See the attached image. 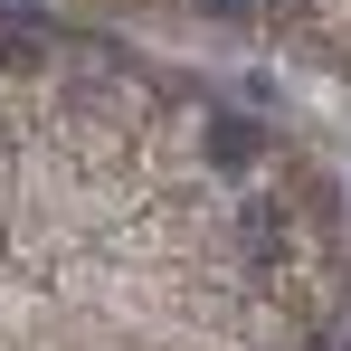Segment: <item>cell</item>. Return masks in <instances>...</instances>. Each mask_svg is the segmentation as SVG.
<instances>
[{
  "label": "cell",
  "instance_id": "obj_4",
  "mask_svg": "<svg viewBox=\"0 0 351 351\" xmlns=\"http://www.w3.org/2000/svg\"><path fill=\"white\" fill-rule=\"evenodd\" d=\"M323 351H332V342H323Z\"/></svg>",
  "mask_w": 351,
  "mask_h": 351
},
{
  "label": "cell",
  "instance_id": "obj_2",
  "mask_svg": "<svg viewBox=\"0 0 351 351\" xmlns=\"http://www.w3.org/2000/svg\"><path fill=\"white\" fill-rule=\"evenodd\" d=\"M38 58H48V38L29 19H0V66H38Z\"/></svg>",
  "mask_w": 351,
  "mask_h": 351
},
{
  "label": "cell",
  "instance_id": "obj_3",
  "mask_svg": "<svg viewBox=\"0 0 351 351\" xmlns=\"http://www.w3.org/2000/svg\"><path fill=\"white\" fill-rule=\"evenodd\" d=\"M199 10H219V19H237V10H247V0H199Z\"/></svg>",
  "mask_w": 351,
  "mask_h": 351
},
{
  "label": "cell",
  "instance_id": "obj_1",
  "mask_svg": "<svg viewBox=\"0 0 351 351\" xmlns=\"http://www.w3.org/2000/svg\"><path fill=\"white\" fill-rule=\"evenodd\" d=\"M209 162H219V171H247V162H256V123L219 114V123H209Z\"/></svg>",
  "mask_w": 351,
  "mask_h": 351
}]
</instances>
